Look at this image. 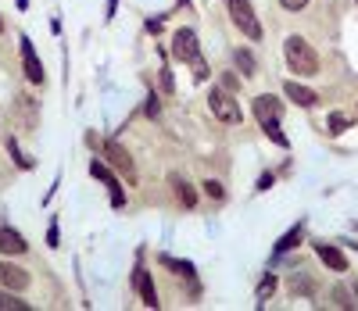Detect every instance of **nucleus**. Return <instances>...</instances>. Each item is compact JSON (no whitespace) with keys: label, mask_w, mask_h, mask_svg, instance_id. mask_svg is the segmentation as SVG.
<instances>
[{"label":"nucleus","mask_w":358,"mask_h":311,"mask_svg":"<svg viewBox=\"0 0 358 311\" xmlns=\"http://www.w3.org/2000/svg\"><path fill=\"white\" fill-rule=\"evenodd\" d=\"M8 150L15 154V161H18V168H33V158H25V154L18 150V143H15V140H8Z\"/></svg>","instance_id":"aec40b11"},{"label":"nucleus","mask_w":358,"mask_h":311,"mask_svg":"<svg viewBox=\"0 0 358 311\" xmlns=\"http://www.w3.org/2000/svg\"><path fill=\"white\" fill-rule=\"evenodd\" d=\"M283 89H287V97H290L297 108H315V104H319V93L308 89V86H301V82H294V79H290Z\"/></svg>","instance_id":"9b49d317"},{"label":"nucleus","mask_w":358,"mask_h":311,"mask_svg":"<svg viewBox=\"0 0 358 311\" xmlns=\"http://www.w3.org/2000/svg\"><path fill=\"white\" fill-rule=\"evenodd\" d=\"M204 186H208V194H212L215 201H222V182H215V179H212V182H204Z\"/></svg>","instance_id":"4be33fe9"},{"label":"nucleus","mask_w":358,"mask_h":311,"mask_svg":"<svg viewBox=\"0 0 358 311\" xmlns=\"http://www.w3.org/2000/svg\"><path fill=\"white\" fill-rule=\"evenodd\" d=\"M0 251H4V254H25V240L15 229L0 226Z\"/></svg>","instance_id":"ddd939ff"},{"label":"nucleus","mask_w":358,"mask_h":311,"mask_svg":"<svg viewBox=\"0 0 358 311\" xmlns=\"http://www.w3.org/2000/svg\"><path fill=\"white\" fill-rule=\"evenodd\" d=\"M229 18L236 22V29H241L248 40H262V22H258V15L248 0H229Z\"/></svg>","instance_id":"7ed1b4c3"},{"label":"nucleus","mask_w":358,"mask_h":311,"mask_svg":"<svg viewBox=\"0 0 358 311\" xmlns=\"http://www.w3.org/2000/svg\"><path fill=\"white\" fill-rule=\"evenodd\" d=\"M315 254L322 258V265H326V268H334V272H348V258L337 251L334 243H315Z\"/></svg>","instance_id":"f8f14e48"},{"label":"nucleus","mask_w":358,"mask_h":311,"mask_svg":"<svg viewBox=\"0 0 358 311\" xmlns=\"http://www.w3.org/2000/svg\"><path fill=\"white\" fill-rule=\"evenodd\" d=\"M280 4H283L287 11H301V8L308 4V0H280Z\"/></svg>","instance_id":"5701e85b"},{"label":"nucleus","mask_w":358,"mask_h":311,"mask_svg":"<svg viewBox=\"0 0 358 311\" xmlns=\"http://www.w3.org/2000/svg\"><path fill=\"white\" fill-rule=\"evenodd\" d=\"M104 154H108V161L118 168V172H122L126 175V182L133 186L136 182V168H133V158H129V150L122 147V143H118V140H108L104 143Z\"/></svg>","instance_id":"423d86ee"},{"label":"nucleus","mask_w":358,"mask_h":311,"mask_svg":"<svg viewBox=\"0 0 358 311\" xmlns=\"http://www.w3.org/2000/svg\"><path fill=\"white\" fill-rule=\"evenodd\" d=\"M236 65L244 68V75H255V57H251V50H236Z\"/></svg>","instance_id":"f3484780"},{"label":"nucleus","mask_w":358,"mask_h":311,"mask_svg":"<svg viewBox=\"0 0 358 311\" xmlns=\"http://www.w3.org/2000/svg\"><path fill=\"white\" fill-rule=\"evenodd\" d=\"M0 29H4V22H0Z\"/></svg>","instance_id":"a878e982"},{"label":"nucleus","mask_w":358,"mask_h":311,"mask_svg":"<svg viewBox=\"0 0 358 311\" xmlns=\"http://www.w3.org/2000/svg\"><path fill=\"white\" fill-rule=\"evenodd\" d=\"M344 129H348V115L334 111V115H330V133H334V136H341Z\"/></svg>","instance_id":"6ab92c4d"},{"label":"nucleus","mask_w":358,"mask_h":311,"mask_svg":"<svg viewBox=\"0 0 358 311\" xmlns=\"http://www.w3.org/2000/svg\"><path fill=\"white\" fill-rule=\"evenodd\" d=\"M162 261H165V265H172V268H176V272H183V275H187V279H194V268H190V265H187V261H172V258H162Z\"/></svg>","instance_id":"412c9836"},{"label":"nucleus","mask_w":358,"mask_h":311,"mask_svg":"<svg viewBox=\"0 0 358 311\" xmlns=\"http://www.w3.org/2000/svg\"><path fill=\"white\" fill-rule=\"evenodd\" d=\"M283 57H287L290 72H297V75H319V54L312 50V43L305 36H287Z\"/></svg>","instance_id":"f257e3e1"},{"label":"nucleus","mask_w":358,"mask_h":311,"mask_svg":"<svg viewBox=\"0 0 358 311\" xmlns=\"http://www.w3.org/2000/svg\"><path fill=\"white\" fill-rule=\"evenodd\" d=\"M273 290H276V279L265 275L262 283H258V301H268V297H273Z\"/></svg>","instance_id":"a211bd4d"},{"label":"nucleus","mask_w":358,"mask_h":311,"mask_svg":"<svg viewBox=\"0 0 358 311\" xmlns=\"http://www.w3.org/2000/svg\"><path fill=\"white\" fill-rule=\"evenodd\" d=\"M0 287H4V290H25L29 287V272L4 261V265H0Z\"/></svg>","instance_id":"1a4fd4ad"},{"label":"nucleus","mask_w":358,"mask_h":311,"mask_svg":"<svg viewBox=\"0 0 358 311\" xmlns=\"http://www.w3.org/2000/svg\"><path fill=\"white\" fill-rule=\"evenodd\" d=\"M90 172H94V175L108 186V194H111V204H115V208H126V194H122V186H118V179L108 172V165L94 161V165H90Z\"/></svg>","instance_id":"0eeeda50"},{"label":"nucleus","mask_w":358,"mask_h":311,"mask_svg":"<svg viewBox=\"0 0 358 311\" xmlns=\"http://www.w3.org/2000/svg\"><path fill=\"white\" fill-rule=\"evenodd\" d=\"M22 61H25V79L40 86V82H43V65H40V57H36L33 43H29L25 36H22Z\"/></svg>","instance_id":"6e6552de"},{"label":"nucleus","mask_w":358,"mask_h":311,"mask_svg":"<svg viewBox=\"0 0 358 311\" xmlns=\"http://www.w3.org/2000/svg\"><path fill=\"white\" fill-rule=\"evenodd\" d=\"M194 75H197V79H204V75H208V65H204V61H201V57L194 61Z\"/></svg>","instance_id":"b1692460"},{"label":"nucleus","mask_w":358,"mask_h":311,"mask_svg":"<svg viewBox=\"0 0 358 311\" xmlns=\"http://www.w3.org/2000/svg\"><path fill=\"white\" fill-rule=\"evenodd\" d=\"M172 186H176L179 201H183V208H194V204H197V194L190 190V182H183V179H172Z\"/></svg>","instance_id":"2eb2a0df"},{"label":"nucleus","mask_w":358,"mask_h":311,"mask_svg":"<svg viewBox=\"0 0 358 311\" xmlns=\"http://www.w3.org/2000/svg\"><path fill=\"white\" fill-rule=\"evenodd\" d=\"M208 108H212V115L219 122H241V104H236V97H229L226 89H212Z\"/></svg>","instance_id":"20e7f679"},{"label":"nucleus","mask_w":358,"mask_h":311,"mask_svg":"<svg viewBox=\"0 0 358 311\" xmlns=\"http://www.w3.org/2000/svg\"><path fill=\"white\" fill-rule=\"evenodd\" d=\"M47 243H50V247H57V226H50V233H47Z\"/></svg>","instance_id":"393cba45"},{"label":"nucleus","mask_w":358,"mask_h":311,"mask_svg":"<svg viewBox=\"0 0 358 311\" xmlns=\"http://www.w3.org/2000/svg\"><path fill=\"white\" fill-rule=\"evenodd\" d=\"M297 240H301V229H294V233H287L280 243H276V254H287L290 247H297Z\"/></svg>","instance_id":"dca6fc26"},{"label":"nucleus","mask_w":358,"mask_h":311,"mask_svg":"<svg viewBox=\"0 0 358 311\" xmlns=\"http://www.w3.org/2000/svg\"><path fill=\"white\" fill-rule=\"evenodd\" d=\"M172 54H176V61H190V65L201 57V43H197L194 29H179L172 36Z\"/></svg>","instance_id":"39448f33"},{"label":"nucleus","mask_w":358,"mask_h":311,"mask_svg":"<svg viewBox=\"0 0 358 311\" xmlns=\"http://www.w3.org/2000/svg\"><path fill=\"white\" fill-rule=\"evenodd\" d=\"M0 311H29V304L18 301L15 290H0Z\"/></svg>","instance_id":"4468645a"},{"label":"nucleus","mask_w":358,"mask_h":311,"mask_svg":"<svg viewBox=\"0 0 358 311\" xmlns=\"http://www.w3.org/2000/svg\"><path fill=\"white\" fill-rule=\"evenodd\" d=\"M280 115H283V108H280L276 97H268V93L255 97V118L262 122V129L268 133V140H273L276 147H287V136H283V129H280Z\"/></svg>","instance_id":"f03ea898"},{"label":"nucleus","mask_w":358,"mask_h":311,"mask_svg":"<svg viewBox=\"0 0 358 311\" xmlns=\"http://www.w3.org/2000/svg\"><path fill=\"white\" fill-rule=\"evenodd\" d=\"M133 287H136V294H140V301H143L147 308H158V290H155L151 275H147L143 268H136V272H133Z\"/></svg>","instance_id":"9d476101"}]
</instances>
